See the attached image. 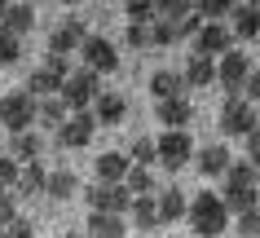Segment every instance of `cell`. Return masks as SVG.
<instances>
[{
    "label": "cell",
    "mask_w": 260,
    "mask_h": 238,
    "mask_svg": "<svg viewBox=\"0 0 260 238\" xmlns=\"http://www.w3.org/2000/svg\"><path fill=\"white\" fill-rule=\"evenodd\" d=\"M185 221H190V229H194L199 238H220V234H225V225H230V212H225L220 194L203 190V194H194V198H190Z\"/></svg>",
    "instance_id": "obj_1"
},
{
    "label": "cell",
    "mask_w": 260,
    "mask_h": 238,
    "mask_svg": "<svg viewBox=\"0 0 260 238\" xmlns=\"http://www.w3.org/2000/svg\"><path fill=\"white\" fill-rule=\"evenodd\" d=\"M57 97L67 101V111L75 115V111H93V101L102 97V75H93L88 66H80V71H71L67 75V84H62V93Z\"/></svg>",
    "instance_id": "obj_2"
},
{
    "label": "cell",
    "mask_w": 260,
    "mask_h": 238,
    "mask_svg": "<svg viewBox=\"0 0 260 238\" xmlns=\"http://www.w3.org/2000/svg\"><path fill=\"white\" fill-rule=\"evenodd\" d=\"M0 128L14 132V137L36 128V97H27V88H18V93H5V97H0Z\"/></svg>",
    "instance_id": "obj_3"
},
{
    "label": "cell",
    "mask_w": 260,
    "mask_h": 238,
    "mask_svg": "<svg viewBox=\"0 0 260 238\" xmlns=\"http://www.w3.org/2000/svg\"><path fill=\"white\" fill-rule=\"evenodd\" d=\"M251 75V62H247L243 49H230L225 57H216V84L230 93V97H243V84Z\"/></svg>",
    "instance_id": "obj_4"
},
{
    "label": "cell",
    "mask_w": 260,
    "mask_h": 238,
    "mask_svg": "<svg viewBox=\"0 0 260 238\" xmlns=\"http://www.w3.org/2000/svg\"><path fill=\"white\" fill-rule=\"evenodd\" d=\"M220 128H225V137H247V132H256L260 119H256V111H251V101H243V97H225Z\"/></svg>",
    "instance_id": "obj_5"
},
{
    "label": "cell",
    "mask_w": 260,
    "mask_h": 238,
    "mask_svg": "<svg viewBox=\"0 0 260 238\" xmlns=\"http://www.w3.org/2000/svg\"><path fill=\"white\" fill-rule=\"evenodd\" d=\"M93 132H97L93 111H75V115H67V124L57 128V146H62V150H84V146L93 141Z\"/></svg>",
    "instance_id": "obj_6"
},
{
    "label": "cell",
    "mask_w": 260,
    "mask_h": 238,
    "mask_svg": "<svg viewBox=\"0 0 260 238\" xmlns=\"http://www.w3.org/2000/svg\"><path fill=\"white\" fill-rule=\"evenodd\" d=\"M154 150H159V163L164 168L181 172L194 159V141H190V132H164V137L154 141Z\"/></svg>",
    "instance_id": "obj_7"
},
{
    "label": "cell",
    "mask_w": 260,
    "mask_h": 238,
    "mask_svg": "<svg viewBox=\"0 0 260 238\" xmlns=\"http://www.w3.org/2000/svg\"><path fill=\"white\" fill-rule=\"evenodd\" d=\"M84 198H88L93 212H106V216H123V212L133 208V194H128L123 185H88Z\"/></svg>",
    "instance_id": "obj_8"
},
{
    "label": "cell",
    "mask_w": 260,
    "mask_h": 238,
    "mask_svg": "<svg viewBox=\"0 0 260 238\" xmlns=\"http://www.w3.org/2000/svg\"><path fill=\"white\" fill-rule=\"evenodd\" d=\"M84 40H88V27H84L80 18H67V22H62L53 36H49V49H44V53L71 57V53H80V49H84Z\"/></svg>",
    "instance_id": "obj_9"
},
{
    "label": "cell",
    "mask_w": 260,
    "mask_h": 238,
    "mask_svg": "<svg viewBox=\"0 0 260 238\" xmlns=\"http://www.w3.org/2000/svg\"><path fill=\"white\" fill-rule=\"evenodd\" d=\"M80 57H84V66L93 71V75H110V71L119 66V53H115V44H110L106 36H88L84 49H80Z\"/></svg>",
    "instance_id": "obj_10"
},
{
    "label": "cell",
    "mask_w": 260,
    "mask_h": 238,
    "mask_svg": "<svg viewBox=\"0 0 260 238\" xmlns=\"http://www.w3.org/2000/svg\"><path fill=\"white\" fill-rule=\"evenodd\" d=\"M230 44H234V36H230V27H220V22H203V31L194 36V57H225L230 53Z\"/></svg>",
    "instance_id": "obj_11"
},
{
    "label": "cell",
    "mask_w": 260,
    "mask_h": 238,
    "mask_svg": "<svg viewBox=\"0 0 260 238\" xmlns=\"http://www.w3.org/2000/svg\"><path fill=\"white\" fill-rule=\"evenodd\" d=\"M154 115H159V124H164L168 132H185L190 119H194V106H190V97H177V101H159Z\"/></svg>",
    "instance_id": "obj_12"
},
{
    "label": "cell",
    "mask_w": 260,
    "mask_h": 238,
    "mask_svg": "<svg viewBox=\"0 0 260 238\" xmlns=\"http://www.w3.org/2000/svg\"><path fill=\"white\" fill-rule=\"evenodd\" d=\"M93 168H97V185H123V177H128V154H115V150H106V154H97L93 159Z\"/></svg>",
    "instance_id": "obj_13"
},
{
    "label": "cell",
    "mask_w": 260,
    "mask_h": 238,
    "mask_svg": "<svg viewBox=\"0 0 260 238\" xmlns=\"http://www.w3.org/2000/svg\"><path fill=\"white\" fill-rule=\"evenodd\" d=\"M123 115H128V101H123L119 93H106V88H102V97L93 101V119L106 124V128H115V124H123Z\"/></svg>",
    "instance_id": "obj_14"
},
{
    "label": "cell",
    "mask_w": 260,
    "mask_h": 238,
    "mask_svg": "<svg viewBox=\"0 0 260 238\" xmlns=\"http://www.w3.org/2000/svg\"><path fill=\"white\" fill-rule=\"evenodd\" d=\"M40 154H44V146H40V137H36V128H31V132H18V137L9 141V159H14L18 168L40 163Z\"/></svg>",
    "instance_id": "obj_15"
},
{
    "label": "cell",
    "mask_w": 260,
    "mask_h": 238,
    "mask_svg": "<svg viewBox=\"0 0 260 238\" xmlns=\"http://www.w3.org/2000/svg\"><path fill=\"white\" fill-rule=\"evenodd\" d=\"M150 93H154V101H177V97H185V80H181L177 71H154Z\"/></svg>",
    "instance_id": "obj_16"
},
{
    "label": "cell",
    "mask_w": 260,
    "mask_h": 238,
    "mask_svg": "<svg viewBox=\"0 0 260 238\" xmlns=\"http://www.w3.org/2000/svg\"><path fill=\"white\" fill-rule=\"evenodd\" d=\"M230 163H234V154L225 150V146H212V141H207L203 150H199V172H203V177H225Z\"/></svg>",
    "instance_id": "obj_17"
},
{
    "label": "cell",
    "mask_w": 260,
    "mask_h": 238,
    "mask_svg": "<svg viewBox=\"0 0 260 238\" xmlns=\"http://www.w3.org/2000/svg\"><path fill=\"white\" fill-rule=\"evenodd\" d=\"M220 203H225L230 216H243V212H256L260 208V194H256V190H243V185H225V190H220Z\"/></svg>",
    "instance_id": "obj_18"
},
{
    "label": "cell",
    "mask_w": 260,
    "mask_h": 238,
    "mask_svg": "<svg viewBox=\"0 0 260 238\" xmlns=\"http://www.w3.org/2000/svg\"><path fill=\"white\" fill-rule=\"evenodd\" d=\"M154 208H159V225H177L190 212V198L181 194V190H164V194L154 198Z\"/></svg>",
    "instance_id": "obj_19"
},
{
    "label": "cell",
    "mask_w": 260,
    "mask_h": 238,
    "mask_svg": "<svg viewBox=\"0 0 260 238\" xmlns=\"http://www.w3.org/2000/svg\"><path fill=\"white\" fill-rule=\"evenodd\" d=\"M185 88H212L216 84V62L212 57H190V66L181 71Z\"/></svg>",
    "instance_id": "obj_20"
},
{
    "label": "cell",
    "mask_w": 260,
    "mask_h": 238,
    "mask_svg": "<svg viewBox=\"0 0 260 238\" xmlns=\"http://www.w3.org/2000/svg\"><path fill=\"white\" fill-rule=\"evenodd\" d=\"M44 185H49V172H44V163H27V168H18V185H14V194H44Z\"/></svg>",
    "instance_id": "obj_21"
},
{
    "label": "cell",
    "mask_w": 260,
    "mask_h": 238,
    "mask_svg": "<svg viewBox=\"0 0 260 238\" xmlns=\"http://www.w3.org/2000/svg\"><path fill=\"white\" fill-rule=\"evenodd\" d=\"M0 27L9 31V36H18V40H22V36H27V31L36 27V9H31V5H9V9H5V22H0Z\"/></svg>",
    "instance_id": "obj_22"
},
{
    "label": "cell",
    "mask_w": 260,
    "mask_h": 238,
    "mask_svg": "<svg viewBox=\"0 0 260 238\" xmlns=\"http://www.w3.org/2000/svg\"><path fill=\"white\" fill-rule=\"evenodd\" d=\"M67 101L62 97H40L36 101V124H44V128H62L67 124Z\"/></svg>",
    "instance_id": "obj_23"
},
{
    "label": "cell",
    "mask_w": 260,
    "mask_h": 238,
    "mask_svg": "<svg viewBox=\"0 0 260 238\" xmlns=\"http://www.w3.org/2000/svg\"><path fill=\"white\" fill-rule=\"evenodd\" d=\"M123 234H128L123 216H106V212H93L88 216V238H123Z\"/></svg>",
    "instance_id": "obj_24"
},
{
    "label": "cell",
    "mask_w": 260,
    "mask_h": 238,
    "mask_svg": "<svg viewBox=\"0 0 260 238\" xmlns=\"http://www.w3.org/2000/svg\"><path fill=\"white\" fill-rule=\"evenodd\" d=\"M230 36H243V40H256V36H260L256 5H234V31H230Z\"/></svg>",
    "instance_id": "obj_25"
},
{
    "label": "cell",
    "mask_w": 260,
    "mask_h": 238,
    "mask_svg": "<svg viewBox=\"0 0 260 238\" xmlns=\"http://www.w3.org/2000/svg\"><path fill=\"white\" fill-rule=\"evenodd\" d=\"M128 216H133V225L137 229H159V208H154V198L146 194V198H133V208H128Z\"/></svg>",
    "instance_id": "obj_26"
},
{
    "label": "cell",
    "mask_w": 260,
    "mask_h": 238,
    "mask_svg": "<svg viewBox=\"0 0 260 238\" xmlns=\"http://www.w3.org/2000/svg\"><path fill=\"white\" fill-rule=\"evenodd\" d=\"M75 190H80V177H75V172H49V185H44V194H49V198L67 203Z\"/></svg>",
    "instance_id": "obj_27"
},
{
    "label": "cell",
    "mask_w": 260,
    "mask_h": 238,
    "mask_svg": "<svg viewBox=\"0 0 260 238\" xmlns=\"http://www.w3.org/2000/svg\"><path fill=\"white\" fill-rule=\"evenodd\" d=\"M256 181H260V172H256V163H247V159H234L230 172H225V185H243V190H256Z\"/></svg>",
    "instance_id": "obj_28"
},
{
    "label": "cell",
    "mask_w": 260,
    "mask_h": 238,
    "mask_svg": "<svg viewBox=\"0 0 260 238\" xmlns=\"http://www.w3.org/2000/svg\"><path fill=\"white\" fill-rule=\"evenodd\" d=\"M123 190H128L133 198H146V194L154 190V177H150V168H137V163H133V168H128V177H123Z\"/></svg>",
    "instance_id": "obj_29"
},
{
    "label": "cell",
    "mask_w": 260,
    "mask_h": 238,
    "mask_svg": "<svg viewBox=\"0 0 260 238\" xmlns=\"http://www.w3.org/2000/svg\"><path fill=\"white\" fill-rule=\"evenodd\" d=\"M123 14H128V27H154L159 22V9H154L150 0H128Z\"/></svg>",
    "instance_id": "obj_30"
},
{
    "label": "cell",
    "mask_w": 260,
    "mask_h": 238,
    "mask_svg": "<svg viewBox=\"0 0 260 238\" xmlns=\"http://www.w3.org/2000/svg\"><path fill=\"white\" fill-rule=\"evenodd\" d=\"M154 9H159V18H164V22H172V27H181V22L194 14L190 0H164V5H154Z\"/></svg>",
    "instance_id": "obj_31"
},
{
    "label": "cell",
    "mask_w": 260,
    "mask_h": 238,
    "mask_svg": "<svg viewBox=\"0 0 260 238\" xmlns=\"http://www.w3.org/2000/svg\"><path fill=\"white\" fill-rule=\"evenodd\" d=\"M154 159H159V150H154L150 137H137L133 146H128V163H137V168H150Z\"/></svg>",
    "instance_id": "obj_32"
},
{
    "label": "cell",
    "mask_w": 260,
    "mask_h": 238,
    "mask_svg": "<svg viewBox=\"0 0 260 238\" xmlns=\"http://www.w3.org/2000/svg\"><path fill=\"white\" fill-rule=\"evenodd\" d=\"M18 57H22V40H18V36H9V31L0 27V66H14Z\"/></svg>",
    "instance_id": "obj_33"
},
{
    "label": "cell",
    "mask_w": 260,
    "mask_h": 238,
    "mask_svg": "<svg viewBox=\"0 0 260 238\" xmlns=\"http://www.w3.org/2000/svg\"><path fill=\"white\" fill-rule=\"evenodd\" d=\"M172 44H177V27L159 18V22L150 27V49H172Z\"/></svg>",
    "instance_id": "obj_34"
},
{
    "label": "cell",
    "mask_w": 260,
    "mask_h": 238,
    "mask_svg": "<svg viewBox=\"0 0 260 238\" xmlns=\"http://www.w3.org/2000/svg\"><path fill=\"white\" fill-rule=\"evenodd\" d=\"M194 14L203 18V22H216L220 14H234V5H230V0H199V5H194Z\"/></svg>",
    "instance_id": "obj_35"
},
{
    "label": "cell",
    "mask_w": 260,
    "mask_h": 238,
    "mask_svg": "<svg viewBox=\"0 0 260 238\" xmlns=\"http://www.w3.org/2000/svg\"><path fill=\"white\" fill-rule=\"evenodd\" d=\"M18 221V194L14 190H0V225Z\"/></svg>",
    "instance_id": "obj_36"
},
{
    "label": "cell",
    "mask_w": 260,
    "mask_h": 238,
    "mask_svg": "<svg viewBox=\"0 0 260 238\" xmlns=\"http://www.w3.org/2000/svg\"><path fill=\"white\" fill-rule=\"evenodd\" d=\"M18 185V163L9 154H0V190H14Z\"/></svg>",
    "instance_id": "obj_37"
},
{
    "label": "cell",
    "mask_w": 260,
    "mask_h": 238,
    "mask_svg": "<svg viewBox=\"0 0 260 238\" xmlns=\"http://www.w3.org/2000/svg\"><path fill=\"white\" fill-rule=\"evenodd\" d=\"M238 234H243V238H260V208L238 216Z\"/></svg>",
    "instance_id": "obj_38"
},
{
    "label": "cell",
    "mask_w": 260,
    "mask_h": 238,
    "mask_svg": "<svg viewBox=\"0 0 260 238\" xmlns=\"http://www.w3.org/2000/svg\"><path fill=\"white\" fill-rule=\"evenodd\" d=\"M123 40H128V49H150V27H128Z\"/></svg>",
    "instance_id": "obj_39"
},
{
    "label": "cell",
    "mask_w": 260,
    "mask_h": 238,
    "mask_svg": "<svg viewBox=\"0 0 260 238\" xmlns=\"http://www.w3.org/2000/svg\"><path fill=\"white\" fill-rule=\"evenodd\" d=\"M5 238H36V229H31V221H27V216H18V221H9V225H5Z\"/></svg>",
    "instance_id": "obj_40"
},
{
    "label": "cell",
    "mask_w": 260,
    "mask_h": 238,
    "mask_svg": "<svg viewBox=\"0 0 260 238\" xmlns=\"http://www.w3.org/2000/svg\"><path fill=\"white\" fill-rule=\"evenodd\" d=\"M243 101H260V66H251V75H247V84H243Z\"/></svg>",
    "instance_id": "obj_41"
},
{
    "label": "cell",
    "mask_w": 260,
    "mask_h": 238,
    "mask_svg": "<svg viewBox=\"0 0 260 238\" xmlns=\"http://www.w3.org/2000/svg\"><path fill=\"white\" fill-rule=\"evenodd\" d=\"M40 66H44V71H53V75H62V80L71 75V62H67V57H53V53H44Z\"/></svg>",
    "instance_id": "obj_42"
},
{
    "label": "cell",
    "mask_w": 260,
    "mask_h": 238,
    "mask_svg": "<svg viewBox=\"0 0 260 238\" xmlns=\"http://www.w3.org/2000/svg\"><path fill=\"white\" fill-rule=\"evenodd\" d=\"M247 163H256V172H260V128H256V132H247Z\"/></svg>",
    "instance_id": "obj_43"
},
{
    "label": "cell",
    "mask_w": 260,
    "mask_h": 238,
    "mask_svg": "<svg viewBox=\"0 0 260 238\" xmlns=\"http://www.w3.org/2000/svg\"><path fill=\"white\" fill-rule=\"evenodd\" d=\"M199 31H203V18H199V14H190V18H185V22L177 27V40H181V36H199Z\"/></svg>",
    "instance_id": "obj_44"
},
{
    "label": "cell",
    "mask_w": 260,
    "mask_h": 238,
    "mask_svg": "<svg viewBox=\"0 0 260 238\" xmlns=\"http://www.w3.org/2000/svg\"><path fill=\"white\" fill-rule=\"evenodd\" d=\"M5 9H9V5H5V0H0V22H5Z\"/></svg>",
    "instance_id": "obj_45"
},
{
    "label": "cell",
    "mask_w": 260,
    "mask_h": 238,
    "mask_svg": "<svg viewBox=\"0 0 260 238\" xmlns=\"http://www.w3.org/2000/svg\"><path fill=\"white\" fill-rule=\"evenodd\" d=\"M67 238H88V234H67Z\"/></svg>",
    "instance_id": "obj_46"
},
{
    "label": "cell",
    "mask_w": 260,
    "mask_h": 238,
    "mask_svg": "<svg viewBox=\"0 0 260 238\" xmlns=\"http://www.w3.org/2000/svg\"><path fill=\"white\" fill-rule=\"evenodd\" d=\"M0 238H5V225H0Z\"/></svg>",
    "instance_id": "obj_47"
},
{
    "label": "cell",
    "mask_w": 260,
    "mask_h": 238,
    "mask_svg": "<svg viewBox=\"0 0 260 238\" xmlns=\"http://www.w3.org/2000/svg\"><path fill=\"white\" fill-rule=\"evenodd\" d=\"M256 40H260V36H256Z\"/></svg>",
    "instance_id": "obj_48"
}]
</instances>
